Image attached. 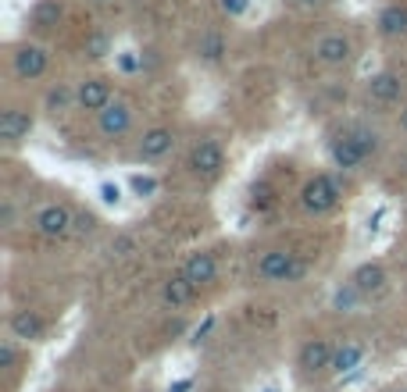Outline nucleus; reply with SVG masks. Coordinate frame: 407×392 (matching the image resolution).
<instances>
[{
	"label": "nucleus",
	"instance_id": "c756f323",
	"mask_svg": "<svg viewBox=\"0 0 407 392\" xmlns=\"http://www.w3.org/2000/svg\"><path fill=\"white\" fill-rule=\"evenodd\" d=\"M111 250H115L118 257H125V253H132V250H136V239H132V235H122V239H115V246H111Z\"/></svg>",
	"mask_w": 407,
	"mask_h": 392
},
{
	"label": "nucleus",
	"instance_id": "0eeeda50",
	"mask_svg": "<svg viewBox=\"0 0 407 392\" xmlns=\"http://www.w3.org/2000/svg\"><path fill=\"white\" fill-rule=\"evenodd\" d=\"M314 58L322 61V65H347L350 61V40L347 36H339V33H332V36H322L318 43H314Z\"/></svg>",
	"mask_w": 407,
	"mask_h": 392
},
{
	"label": "nucleus",
	"instance_id": "e433bc0d",
	"mask_svg": "<svg viewBox=\"0 0 407 392\" xmlns=\"http://www.w3.org/2000/svg\"><path fill=\"white\" fill-rule=\"evenodd\" d=\"M268 392H275V388H268Z\"/></svg>",
	"mask_w": 407,
	"mask_h": 392
},
{
	"label": "nucleus",
	"instance_id": "2f4dec72",
	"mask_svg": "<svg viewBox=\"0 0 407 392\" xmlns=\"http://www.w3.org/2000/svg\"><path fill=\"white\" fill-rule=\"evenodd\" d=\"M90 228H93V218L90 214H79L75 218V232H90Z\"/></svg>",
	"mask_w": 407,
	"mask_h": 392
},
{
	"label": "nucleus",
	"instance_id": "aec40b11",
	"mask_svg": "<svg viewBox=\"0 0 407 392\" xmlns=\"http://www.w3.org/2000/svg\"><path fill=\"white\" fill-rule=\"evenodd\" d=\"M364 360V349L361 346H343V349H336V356H332V367L343 374V371H357V364Z\"/></svg>",
	"mask_w": 407,
	"mask_h": 392
},
{
	"label": "nucleus",
	"instance_id": "f03ea898",
	"mask_svg": "<svg viewBox=\"0 0 407 392\" xmlns=\"http://www.w3.org/2000/svg\"><path fill=\"white\" fill-rule=\"evenodd\" d=\"M258 275L265 282H293L304 275V260H297L293 253L286 250H268L261 260H258Z\"/></svg>",
	"mask_w": 407,
	"mask_h": 392
},
{
	"label": "nucleus",
	"instance_id": "f257e3e1",
	"mask_svg": "<svg viewBox=\"0 0 407 392\" xmlns=\"http://www.w3.org/2000/svg\"><path fill=\"white\" fill-rule=\"evenodd\" d=\"M300 203H304L307 214H329V211L339 203V186H336V179H329V175H314L311 182H304V189H300Z\"/></svg>",
	"mask_w": 407,
	"mask_h": 392
},
{
	"label": "nucleus",
	"instance_id": "9d476101",
	"mask_svg": "<svg viewBox=\"0 0 407 392\" xmlns=\"http://www.w3.org/2000/svg\"><path fill=\"white\" fill-rule=\"evenodd\" d=\"M332 356H336V353H332V346H329L325 339H311V342L300 349V367L314 374V371L332 367Z\"/></svg>",
	"mask_w": 407,
	"mask_h": 392
},
{
	"label": "nucleus",
	"instance_id": "72a5a7b5",
	"mask_svg": "<svg viewBox=\"0 0 407 392\" xmlns=\"http://www.w3.org/2000/svg\"><path fill=\"white\" fill-rule=\"evenodd\" d=\"M400 125H403V129H407V107H403V111H400Z\"/></svg>",
	"mask_w": 407,
	"mask_h": 392
},
{
	"label": "nucleus",
	"instance_id": "39448f33",
	"mask_svg": "<svg viewBox=\"0 0 407 392\" xmlns=\"http://www.w3.org/2000/svg\"><path fill=\"white\" fill-rule=\"evenodd\" d=\"M129 125H132V107H129L125 100H111V104L100 111V132H104L107 139L125 136Z\"/></svg>",
	"mask_w": 407,
	"mask_h": 392
},
{
	"label": "nucleus",
	"instance_id": "f3484780",
	"mask_svg": "<svg viewBox=\"0 0 407 392\" xmlns=\"http://www.w3.org/2000/svg\"><path fill=\"white\" fill-rule=\"evenodd\" d=\"M354 285H357L361 292H382L386 271H382L379 264H361V267L354 271Z\"/></svg>",
	"mask_w": 407,
	"mask_h": 392
},
{
	"label": "nucleus",
	"instance_id": "b1692460",
	"mask_svg": "<svg viewBox=\"0 0 407 392\" xmlns=\"http://www.w3.org/2000/svg\"><path fill=\"white\" fill-rule=\"evenodd\" d=\"M68 100H72V93L58 86V90H51V97H47V111H65Z\"/></svg>",
	"mask_w": 407,
	"mask_h": 392
},
{
	"label": "nucleus",
	"instance_id": "5701e85b",
	"mask_svg": "<svg viewBox=\"0 0 407 392\" xmlns=\"http://www.w3.org/2000/svg\"><path fill=\"white\" fill-rule=\"evenodd\" d=\"M132 193H136V196H154V193H157V179H150V175H132Z\"/></svg>",
	"mask_w": 407,
	"mask_h": 392
},
{
	"label": "nucleus",
	"instance_id": "c9c22d12",
	"mask_svg": "<svg viewBox=\"0 0 407 392\" xmlns=\"http://www.w3.org/2000/svg\"><path fill=\"white\" fill-rule=\"evenodd\" d=\"M93 4H111V0H93Z\"/></svg>",
	"mask_w": 407,
	"mask_h": 392
},
{
	"label": "nucleus",
	"instance_id": "393cba45",
	"mask_svg": "<svg viewBox=\"0 0 407 392\" xmlns=\"http://www.w3.org/2000/svg\"><path fill=\"white\" fill-rule=\"evenodd\" d=\"M354 139L364 147V154H375V150H379V136L368 132V129H354Z\"/></svg>",
	"mask_w": 407,
	"mask_h": 392
},
{
	"label": "nucleus",
	"instance_id": "2eb2a0df",
	"mask_svg": "<svg viewBox=\"0 0 407 392\" xmlns=\"http://www.w3.org/2000/svg\"><path fill=\"white\" fill-rule=\"evenodd\" d=\"M193 292H196V285H193L186 275H175V278L164 282V303H168V307H186V303L193 300Z\"/></svg>",
	"mask_w": 407,
	"mask_h": 392
},
{
	"label": "nucleus",
	"instance_id": "20e7f679",
	"mask_svg": "<svg viewBox=\"0 0 407 392\" xmlns=\"http://www.w3.org/2000/svg\"><path fill=\"white\" fill-rule=\"evenodd\" d=\"M189 168H193L196 175H208V179H215V175L226 168V154H222V147H218L215 139H204V143H196V147H193V154H189Z\"/></svg>",
	"mask_w": 407,
	"mask_h": 392
},
{
	"label": "nucleus",
	"instance_id": "473e14b6",
	"mask_svg": "<svg viewBox=\"0 0 407 392\" xmlns=\"http://www.w3.org/2000/svg\"><path fill=\"white\" fill-rule=\"evenodd\" d=\"M186 388H189V381H179V385H175L171 392H186Z\"/></svg>",
	"mask_w": 407,
	"mask_h": 392
},
{
	"label": "nucleus",
	"instance_id": "ddd939ff",
	"mask_svg": "<svg viewBox=\"0 0 407 392\" xmlns=\"http://www.w3.org/2000/svg\"><path fill=\"white\" fill-rule=\"evenodd\" d=\"M182 275H186L193 285H208V282H215L218 264H215V257H211V253H193V257L186 260Z\"/></svg>",
	"mask_w": 407,
	"mask_h": 392
},
{
	"label": "nucleus",
	"instance_id": "bb28decb",
	"mask_svg": "<svg viewBox=\"0 0 407 392\" xmlns=\"http://www.w3.org/2000/svg\"><path fill=\"white\" fill-rule=\"evenodd\" d=\"M247 4H250V0H222V11L233 15V18H240V15L247 11Z\"/></svg>",
	"mask_w": 407,
	"mask_h": 392
},
{
	"label": "nucleus",
	"instance_id": "c85d7f7f",
	"mask_svg": "<svg viewBox=\"0 0 407 392\" xmlns=\"http://www.w3.org/2000/svg\"><path fill=\"white\" fill-rule=\"evenodd\" d=\"M268 203H272V189H268V186H258V189H254V207L265 211Z\"/></svg>",
	"mask_w": 407,
	"mask_h": 392
},
{
	"label": "nucleus",
	"instance_id": "dca6fc26",
	"mask_svg": "<svg viewBox=\"0 0 407 392\" xmlns=\"http://www.w3.org/2000/svg\"><path fill=\"white\" fill-rule=\"evenodd\" d=\"M379 33L382 36H403L407 33V8H400V4H389L382 15H379Z\"/></svg>",
	"mask_w": 407,
	"mask_h": 392
},
{
	"label": "nucleus",
	"instance_id": "412c9836",
	"mask_svg": "<svg viewBox=\"0 0 407 392\" xmlns=\"http://www.w3.org/2000/svg\"><path fill=\"white\" fill-rule=\"evenodd\" d=\"M200 54L208 58V61H218V58L226 54V40H222V36H215V33H208V36L200 40Z\"/></svg>",
	"mask_w": 407,
	"mask_h": 392
},
{
	"label": "nucleus",
	"instance_id": "6e6552de",
	"mask_svg": "<svg viewBox=\"0 0 407 392\" xmlns=\"http://www.w3.org/2000/svg\"><path fill=\"white\" fill-rule=\"evenodd\" d=\"M47 65H51V58H47L43 47H18V54H15L18 79H40L47 72Z\"/></svg>",
	"mask_w": 407,
	"mask_h": 392
},
{
	"label": "nucleus",
	"instance_id": "4be33fe9",
	"mask_svg": "<svg viewBox=\"0 0 407 392\" xmlns=\"http://www.w3.org/2000/svg\"><path fill=\"white\" fill-rule=\"evenodd\" d=\"M357 296H361V289H357V285L339 289V292H336V310H354V307H357Z\"/></svg>",
	"mask_w": 407,
	"mask_h": 392
},
{
	"label": "nucleus",
	"instance_id": "f704fd0d",
	"mask_svg": "<svg viewBox=\"0 0 407 392\" xmlns=\"http://www.w3.org/2000/svg\"><path fill=\"white\" fill-rule=\"evenodd\" d=\"M297 4H322V0H297Z\"/></svg>",
	"mask_w": 407,
	"mask_h": 392
},
{
	"label": "nucleus",
	"instance_id": "a211bd4d",
	"mask_svg": "<svg viewBox=\"0 0 407 392\" xmlns=\"http://www.w3.org/2000/svg\"><path fill=\"white\" fill-rule=\"evenodd\" d=\"M11 332H15V339H40L43 335V321L33 310H18L11 317Z\"/></svg>",
	"mask_w": 407,
	"mask_h": 392
},
{
	"label": "nucleus",
	"instance_id": "423d86ee",
	"mask_svg": "<svg viewBox=\"0 0 407 392\" xmlns=\"http://www.w3.org/2000/svg\"><path fill=\"white\" fill-rule=\"evenodd\" d=\"M75 100H79L83 111H97V115H100V111L111 104V86H107L104 79H86V83H79Z\"/></svg>",
	"mask_w": 407,
	"mask_h": 392
},
{
	"label": "nucleus",
	"instance_id": "6ab92c4d",
	"mask_svg": "<svg viewBox=\"0 0 407 392\" xmlns=\"http://www.w3.org/2000/svg\"><path fill=\"white\" fill-rule=\"evenodd\" d=\"M58 18H61V4H58V0H40L36 11H33V26L36 29H51V26H58Z\"/></svg>",
	"mask_w": 407,
	"mask_h": 392
},
{
	"label": "nucleus",
	"instance_id": "a878e982",
	"mask_svg": "<svg viewBox=\"0 0 407 392\" xmlns=\"http://www.w3.org/2000/svg\"><path fill=\"white\" fill-rule=\"evenodd\" d=\"M15 360H18L15 342H0V367H15Z\"/></svg>",
	"mask_w": 407,
	"mask_h": 392
},
{
	"label": "nucleus",
	"instance_id": "9b49d317",
	"mask_svg": "<svg viewBox=\"0 0 407 392\" xmlns=\"http://www.w3.org/2000/svg\"><path fill=\"white\" fill-rule=\"evenodd\" d=\"M29 132H33V118H29L26 111L11 107V111L0 115V139L18 143V139H22V136H29Z\"/></svg>",
	"mask_w": 407,
	"mask_h": 392
},
{
	"label": "nucleus",
	"instance_id": "7ed1b4c3",
	"mask_svg": "<svg viewBox=\"0 0 407 392\" xmlns=\"http://www.w3.org/2000/svg\"><path fill=\"white\" fill-rule=\"evenodd\" d=\"M72 228H75V214H72L68 207H61V203H47V207L36 211V232H40V235H47V239H61V235H68Z\"/></svg>",
	"mask_w": 407,
	"mask_h": 392
},
{
	"label": "nucleus",
	"instance_id": "1a4fd4ad",
	"mask_svg": "<svg viewBox=\"0 0 407 392\" xmlns=\"http://www.w3.org/2000/svg\"><path fill=\"white\" fill-rule=\"evenodd\" d=\"M364 147L354 139V132L350 136H339L336 143H332V161L339 164V168H347V171H357L361 164H364Z\"/></svg>",
	"mask_w": 407,
	"mask_h": 392
},
{
	"label": "nucleus",
	"instance_id": "4468645a",
	"mask_svg": "<svg viewBox=\"0 0 407 392\" xmlns=\"http://www.w3.org/2000/svg\"><path fill=\"white\" fill-rule=\"evenodd\" d=\"M368 97H371L375 104H393V100H400V79H396L393 72H379V75L368 83Z\"/></svg>",
	"mask_w": 407,
	"mask_h": 392
},
{
	"label": "nucleus",
	"instance_id": "f8f14e48",
	"mask_svg": "<svg viewBox=\"0 0 407 392\" xmlns=\"http://www.w3.org/2000/svg\"><path fill=\"white\" fill-rule=\"evenodd\" d=\"M171 147H175L171 129H150V132H143V139H139V157L157 161V157H164Z\"/></svg>",
	"mask_w": 407,
	"mask_h": 392
},
{
	"label": "nucleus",
	"instance_id": "7c9ffc66",
	"mask_svg": "<svg viewBox=\"0 0 407 392\" xmlns=\"http://www.w3.org/2000/svg\"><path fill=\"white\" fill-rule=\"evenodd\" d=\"M0 221H4V225L15 221V203H11V200H4V207H0Z\"/></svg>",
	"mask_w": 407,
	"mask_h": 392
},
{
	"label": "nucleus",
	"instance_id": "cd10ccee",
	"mask_svg": "<svg viewBox=\"0 0 407 392\" xmlns=\"http://www.w3.org/2000/svg\"><path fill=\"white\" fill-rule=\"evenodd\" d=\"M100 200H104V203H118V200H122V189H118L115 182H104V186H100Z\"/></svg>",
	"mask_w": 407,
	"mask_h": 392
}]
</instances>
